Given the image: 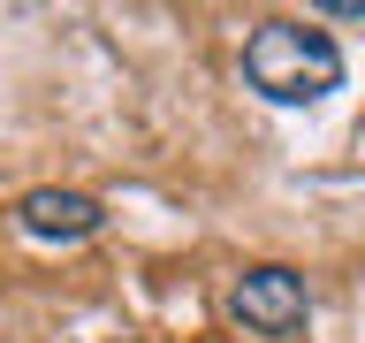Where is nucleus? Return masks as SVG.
Wrapping results in <instances>:
<instances>
[{"label":"nucleus","instance_id":"nucleus-1","mask_svg":"<svg viewBox=\"0 0 365 343\" xmlns=\"http://www.w3.org/2000/svg\"><path fill=\"white\" fill-rule=\"evenodd\" d=\"M244 84L267 107H319L327 91H342V46L297 16H267L244 39Z\"/></svg>","mask_w":365,"mask_h":343},{"label":"nucleus","instance_id":"nucleus-2","mask_svg":"<svg viewBox=\"0 0 365 343\" xmlns=\"http://www.w3.org/2000/svg\"><path fill=\"white\" fill-rule=\"evenodd\" d=\"M228 313H236V328H251V336L289 343L297 328L312 320V290H304L297 267H244L228 282Z\"/></svg>","mask_w":365,"mask_h":343},{"label":"nucleus","instance_id":"nucleus-3","mask_svg":"<svg viewBox=\"0 0 365 343\" xmlns=\"http://www.w3.org/2000/svg\"><path fill=\"white\" fill-rule=\"evenodd\" d=\"M99 222H107V206L91 199V191L38 183V191L16 199V229L31 237V244H84V237H99Z\"/></svg>","mask_w":365,"mask_h":343},{"label":"nucleus","instance_id":"nucleus-4","mask_svg":"<svg viewBox=\"0 0 365 343\" xmlns=\"http://www.w3.org/2000/svg\"><path fill=\"white\" fill-rule=\"evenodd\" d=\"M327 16H342V23H365V0H327Z\"/></svg>","mask_w":365,"mask_h":343}]
</instances>
